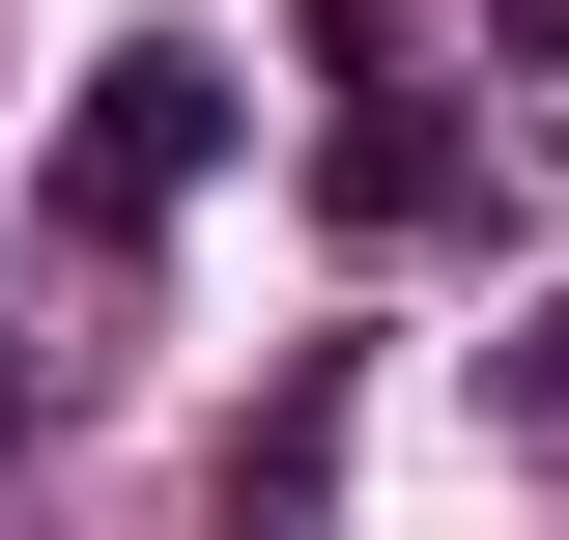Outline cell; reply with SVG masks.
<instances>
[{
	"instance_id": "obj_1",
	"label": "cell",
	"mask_w": 569,
	"mask_h": 540,
	"mask_svg": "<svg viewBox=\"0 0 569 540\" xmlns=\"http://www.w3.org/2000/svg\"><path fill=\"white\" fill-rule=\"evenodd\" d=\"M228 171V58L200 29H114V58H86V228H171Z\"/></svg>"
},
{
	"instance_id": "obj_2",
	"label": "cell",
	"mask_w": 569,
	"mask_h": 540,
	"mask_svg": "<svg viewBox=\"0 0 569 540\" xmlns=\"http://www.w3.org/2000/svg\"><path fill=\"white\" fill-rule=\"evenodd\" d=\"M485 29H512V58H569V0H485Z\"/></svg>"
}]
</instances>
